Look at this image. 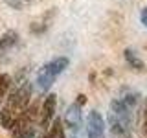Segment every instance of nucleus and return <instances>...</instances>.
Instances as JSON below:
<instances>
[{"label":"nucleus","instance_id":"f257e3e1","mask_svg":"<svg viewBox=\"0 0 147 138\" xmlns=\"http://www.w3.org/2000/svg\"><path fill=\"white\" fill-rule=\"evenodd\" d=\"M138 99H140V94L136 90L123 89L110 101L107 122L112 138H131V127H132V120H134Z\"/></svg>","mask_w":147,"mask_h":138},{"label":"nucleus","instance_id":"f03ea898","mask_svg":"<svg viewBox=\"0 0 147 138\" xmlns=\"http://www.w3.org/2000/svg\"><path fill=\"white\" fill-rule=\"evenodd\" d=\"M30 98H31V85L28 81H24L22 85H18L17 89L9 94V98H4L6 99V105L0 110V123H2L4 129L13 127V123L18 120V116L28 109Z\"/></svg>","mask_w":147,"mask_h":138},{"label":"nucleus","instance_id":"7ed1b4c3","mask_svg":"<svg viewBox=\"0 0 147 138\" xmlns=\"http://www.w3.org/2000/svg\"><path fill=\"white\" fill-rule=\"evenodd\" d=\"M68 64H70V59L64 57V55H59V57H53L52 61H48L46 64H42V68L39 70L37 74V89L39 90H48L50 87L55 83L61 74L68 68Z\"/></svg>","mask_w":147,"mask_h":138},{"label":"nucleus","instance_id":"20e7f679","mask_svg":"<svg viewBox=\"0 0 147 138\" xmlns=\"http://www.w3.org/2000/svg\"><path fill=\"white\" fill-rule=\"evenodd\" d=\"M35 123H37L35 107L26 109L11 127L13 129V138H31L33 133H35Z\"/></svg>","mask_w":147,"mask_h":138},{"label":"nucleus","instance_id":"39448f33","mask_svg":"<svg viewBox=\"0 0 147 138\" xmlns=\"http://www.w3.org/2000/svg\"><path fill=\"white\" fill-rule=\"evenodd\" d=\"M64 125L70 131L72 138H79L81 127H83V114H81V103H72L70 107L66 109V114H64Z\"/></svg>","mask_w":147,"mask_h":138},{"label":"nucleus","instance_id":"423d86ee","mask_svg":"<svg viewBox=\"0 0 147 138\" xmlns=\"http://www.w3.org/2000/svg\"><path fill=\"white\" fill-rule=\"evenodd\" d=\"M86 136L88 138H105V120L98 110H90L86 120Z\"/></svg>","mask_w":147,"mask_h":138},{"label":"nucleus","instance_id":"0eeeda50","mask_svg":"<svg viewBox=\"0 0 147 138\" xmlns=\"http://www.w3.org/2000/svg\"><path fill=\"white\" fill-rule=\"evenodd\" d=\"M55 107H57V96L55 94H48L44 98L42 101V109H40V118H39V123H40V127H44V129H48L50 127V123L53 122V118H55Z\"/></svg>","mask_w":147,"mask_h":138},{"label":"nucleus","instance_id":"6e6552de","mask_svg":"<svg viewBox=\"0 0 147 138\" xmlns=\"http://www.w3.org/2000/svg\"><path fill=\"white\" fill-rule=\"evenodd\" d=\"M44 138H64V127H63V122H61V120L53 118V122L50 123L48 133L44 135Z\"/></svg>","mask_w":147,"mask_h":138},{"label":"nucleus","instance_id":"1a4fd4ad","mask_svg":"<svg viewBox=\"0 0 147 138\" xmlns=\"http://www.w3.org/2000/svg\"><path fill=\"white\" fill-rule=\"evenodd\" d=\"M125 61L129 63V66L136 68V70H144V61H142V59L136 55L134 50H131V48L125 50Z\"/></svg>","mask_w":147,"mask_h":138},{"label":"nucleus","instance_id":"9d476101","mask_svg":"<svg viewBox=\"0 0 147 138\" xmlns=\"http://www.w3.org/2000/svg\"><path fill=\"white\" fill-rule=\"evenodd\" d=\"M17 39H18V35H17V31H7L6 35L0 39V53L2 52H6V50H9L13 44L17 43Z\"/></svg>","mask_w":147,"mask_h":138},{"label":"nucleus","instance_id":"9b49d317","mask_svg":"<svg viewBox=\"0 0 147 138\" xmlns=\"http://www.w3.org/2000/svg\"><path fill=\"white\" fill-rule=\"evenodd\" d=\"M9 85H11V77L7 74H0V101L6 98L7 90H9Z\"/></svg>","mask_w":147,"mask_h":138},{"label":"nucleus","instance_id":"f8f14e48","mask_svg":"<svg viewBox=\"0 0 147 138\" xmlns=\"http://www.w3.org/2000/svg\"><path fill=\"white\" fill-rule=\"evenodd\" d=\"M140 20H142V24L147 26V7L142 9V13H140Z\"/></svg>","mask_w":147,"mask_h":138},{"label":"nucleus","instance_id":"ddd939ff","mask_svg":"<svg viewBox=\"0 0 147 138\" xmlns=\"http://www.w3.org/2000/svg\"><path fill=\"white\" fill-rule=\"evenodd\" d=\"M144 135L147 136V103H145V114H144Z\"/></svg>","mask_w":147,"mask_h":138}]
</instances>
